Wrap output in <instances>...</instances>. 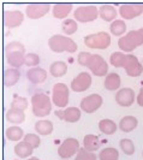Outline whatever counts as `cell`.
<instances>
[{"instance_id": "obj_10", "label": "cell", "mask_w": 143, "mask_h": 160, "mask_svg": "<svg viewBox=\"0 0 143 160\" xmlns=\"http://www.w3.org/2000/svg\"><path fill=\"white\" fill-rule=\"evenodd\" d=\"M102 96L100 94H90L82 99L80 107L82 111L87 113H93L102 106Z\"/></svg>"}, {"instance_id": "obj_42", "label": "cell", "mask_w": 143, "mask_h": 160, "mask_svg": "<svg viewBox=\"0 0 143 160\" xmlns=\"http://www.w3.org/2000/svg\"><path fill=\"white\" fill-rule=\"evenodd\" d=\"M28 160H40L39 158H35V157H32V158H29Z\"/></svg>"}, {"instance_id": "obj_7", "label": "cell", "mask_w": 143, "mask_h": 160, "mask_svg": "<svg viewBox=\"0 0 143 160\" xmlns=\"http://www.w3.org/2000/svg\"><path fill=\"white\" fill-rule=\"evenodd\" d=\"M73 17L76 21L81 23H88L93 22L99 17V8L93 5H86V6H80L77 10H75Z\"/></svg>"}, {"instance_id": "obj_11", "label": "cell", "mask_w": 143, "mask_h": 160, "mask_svg": "<svg viewBox=\"0 0 143 160\" xmlns=\"http://www.w3.org/2000/svg\"><path fill=\"white\" fill-rule=\"evenodd\" d=\"M24 21L23 12L15 10V11H4L2 13V22L4 25L7 28H17Z\"/></svg>"}, {"instance_id": "obj_37", "label": "cell", "mask_w": 143, "mask_h": 160, "mask_svg": "<svg viewBox=\"0 0 143 160\" xmlns=\"http://www.w3.org/2000/svg\"><path fill=\"white\" fill-rule=\"evenodd\" d=\"M11 107H16V108H19V110H27L28 107V101L25 98H22V96L15 95L12 102H11Z\"/></svg>"}, {"instance_id": "obj_25", "label": "cell", "mask_w": 143, "mask_h": 160, "mask_svg": "<svg viewBox=\"0 0 143 160\" xmlns=\"http://www.w3.org/2000/svg\"><path fill=\"white\" fill-rule=\"evenodd\" d=\"M120 76L116 72H111L105 78V88L107 90H117L120 87Z\"/></svg>"}, {"instance_id": "obj_43", "label": "cell", "mask_w": 143, "mask_h": 160, "mask_svg": "<svg viewBox=\"0 0 143 160\" xmlns=\"http://www.w3.org/2000/svg\"><path fill=\"white\" fill-rule=\"evenodd\" d=\"M62 160H67V159H62Z\"/></svg>"}, {"instance_id": "obj_22", "label": "cell", "mask_w": 143, "mask_h": 160, "mask_svg": "<svg viewBox=\"0 0 143 160\" xmlns=\"http://www.w3.org/2000/svg\"><path fill=\"white\" fill-rule=\"evenodd\" d=\"M137 124H138V122H137L136 117H134V116H125L119 122V129L124 132H130L137 127Z\"/></svg>"}, {"instance_id": "obj_21", "label": "cell", "mask_w": 143, "mask_h": 160, "mask_svg": "<svg viewBox=\"0 0 143 160\" xmlns=\"http://www.w3.org/2000/svg\"><path fill=\"white\" fill-rule=\"evenodd\" d=\"M25 119V114L23 110H19L16 107H11L6 112V120L12 124H21Z\"/></svg>"}, {"instance_id": "obj_39", "label": "cell", "mask_w": 143, "mask_h": 160, "mask_svg": "<svg viewBox=\"0 0 143 160\" xmlns=\"http://www.w3.org/2000/svg\"><path fill=\"white\" fill-rule=\"evenodd\" d=\"M40 63V57L36 53H28L25 56V65H28L29 68H34Z\"/></svg>"}, {"instance_id": "obj_34", "label": "cell", "mask_w": 143, "mask_h": 160, "mask_svg": "<svg viewBox=\"0 0 143 160\" xmlns=\"http://www.w3.org/2000/svg\"><path fill=\"white\" fill-rule=\"evenodd\" d=\"M62 29L66 35H72L77 32L78 25H77V22L75 19H65L63 22V25H62Z\"/></svg>"}, {"instance_id": "obj_2", "label": "cell", "mask_w": 143, "mask_h": 160, "mask_svg": "<svg viewBox=\"0 0 143 160\" xmlns=\"http://www.w3.org/2000/svg\"><path fill=\"white\" fill-rule=\"evenodd\" d=\"M48 46L56 53H62V52L73 53L77 51V43L75 41L67 36H63L59 34L53 35L48 40Z\"/></svg>"}, {"instance_id": "obj_1", "label": "cell", "mask_w": 143, "mask_h": 160, "mask_svg": "<svg viewBox=\"0 0 143 160\" xmlns=\"http://www.w3.org/2000/svg\"><path fill=\"white\" fill-rule=\"evenodd\" d=\"M25 47L18 41H13L6 45L5 47V54H6V62L7 64L13 68L18 69L23 64H25Z\"/></svg>"}, {"instance_id": "obj_30", "label": "cell", "mask_w": 143, "mask_h": 160, "mask_svg": "<svg viewBox=\"0 0 143 160\" xmlns=\"http://www.w3.org/2000/svg\"><path fill=\"white\" fill-rule=\"evenodd\" d=\"M5 134H6L7 140H10V141H19L24 135L23 129L19 128V127H17V125H13V127L7 128Z\"/></svg>"}, {"instance_id": "obj_28", "label": "cell", "mask_w": 143, "mask_h": 160, "mask_svg": "<svg viewBox=\"0 0 143 160\" xmlns=\"http://www.w3.org/2000/svg\"><path fill=\"white\" fill-rule=\"evenodd\" d=\"M99 129L105 135H112L117 131V124L112 119H102L99 122Z\"/></svg>"}, {"instance_id": "obj_9", "label": "cell", "mask_w": 143, "mask_h": 160, "mask_svg": "<svg viewBox=\"0 0 143 160\" xmlns=\"http://www.w3.org/2000/svg\"><path fill=\"white\" fill-rule=\"evenodd\" d=\"M87 68L90 69V71L93 72L95 76H99V77L106 76L107 72H108L107 62L103 59L102 56H99V54H93L91 56V59H90Z\"/></svg>"}, {"instance_id": "obj_35", "label": "cell", "mask_w": 143, "mask_h": 160, "mask_svg": "<svg viewBox=\"0 0 143 160\" xmlns=\"http://www.w3.org/2000/svg\"><path fill=\"white\" fill-rule=\"evenodd\" d=\"M120 148H121V151L127 154V155H132L134 153H135V144L134 142L131 141V140H129V138H123V140H120Z\"/></svg>"}, {"instance_id": "obj_29", "label": "cell", "mask_w": 143, "mask_h": 160, "mask_svg": "<svg viewBox=\"0 0 143 160\" xmlns=\"http://www.w3.org/2000/svg\"><path fill=\"white\" fill-rule=\"evenodd\" d=\"M67 71V65L64 62H54L49 66V72L53 77H62Z\"/></svg>"}, {"instance_id": "obj_3", "label": "cell", "mask_w": 143, "mask_h": 160, "mask_svg": "<svg viewBox=\"0 0 143 160\" xmlns=\"http://www.w3.org/2000/svg\"><path fill=\"white\" fill-rule=\"evenodd\" d=\"M141 45H143V28L131 30L118 40V46L124 52H131Z\"/></svg>"}, {"instance_id": "obj_32", "label": "cell", "mask_w": 143, "mask_h": 160, "mask_svg": "<svg viewBox=\"0 0 143 160\" xmlns=\"http://www.w3.org/2000/svg\"><path fill=\"white\" fill-rule=\"evenodd\" d=\"M110 30H111L113 35L120 36V35H123L124 32H126V24L121 19H116L114 22H112L111 27H110Z\"/></svg>"}, {"instance_id": "obj_4", "label": "cell", "mask_w": 143, "mask_h": 160, "mask_svg": "<svg viewBox=\"0 0 143 160\" xmlns=\"http://www.w3.org/2000/svg\"><path fill=\"white\" fill-rule=\"evenodd\" d=\"M32 113L36 117H46L52 111V101L49 96L43 93H37L32 96Z\"/></svg>"}, {"instance_id": "obj_20", "label": "cell", "mask_w": 143, "mask_h": 160, "mask_svg": "<svg viewBox=\"0 0 143 160\" xmlns=\"http://www.w3.org/2000/svg\"><path fill=\"white\" fill-rule=\"evenodd\" d=\"M117 10L112 5H102L99 8V16L102 18L105 22H114L117 18Z\"/></svg>"}, {"instance_id": "obj_13", "label": "cell", "mask_w": 143, "mask_h": 160, "mask_svg": "<svg viewBox=\"0 0 143 160\" xmlns=\"http://www.w3.org/2000/svg\"><path fill=\"white\" fill-rule=\"evenodd\" d=\"M143 12V4H124L119 8L120 16L124 19H134Z\"/></svg>"}, {"instance_id": "obj_40", "label": "cell", "mask_w": 143, "mask_h": 160, "mask_svg": "<svg viewBox=\"0 0 143 160\" xmlns=\"http://www.w3.org/2000/svg\"><path fill=\"white\" fill-rule=\"evenodd\" d=\"M91 56H93V54H90V53H88V52H81L80 54H78V57H77V62H78L81 65H83V66H88L90 59H91Z\"/></svg>"}, {"instance_id": "obj_24", "label": "cell", "mask_w": 143, "mask_h": 160, "mask_svg": "<svg viewBox=\"0 0 143 160\" xmlns=\"http://www.w3.org/2000/svg\"><path fill=\"white\" fill-rule=\"evenodd\" d=\"M35 130L39 135L47 136L49 134H52V131H53V123L46 119L39 120L35 123Z\"/></svg>"}, {"instance_id": "obj_17", "label": "cell", "mask_w": 143, "mask_h": 160, "mask_svg": "<svg viewBox=\"0 0 143 160\" xmlns=\"http://www.w3.org/2000/svg\"><path fill=\"white\" fill-rule=\"evenodd\" d=\"M56 116L59 119H64L67 123H76L81 119V108L78 107H67L65 110L56 111Z\"/></svg>"}, {"instance_id": "obj_6", "label": "cell", "mask_w": 143, "mask_h": 160, "mask_svg": "<svg viewBox=\"0 0 143 160\" xmlns=\"http://www.w3.org/2000/svg\"><path fill=\"white\" fill-rule=\"evenodd\" d=\"M69 95L70 90L65 83H56L52 89V101L53 104L63 108L69 104Z\"/></svg>"}, {"instance_id": "obj_12", "label": "cell", "mask_w": 143, "mask_h": 160, "mask_svg": "<svg viewBox=\"0 0 143 160\" xmlns=\"http://www.w3.org/2000/svg\"><path fill=\"white\" fill-rule=\"evenodd\" d=\"M91 84V76L88 72H81L80 75H77L73 81L71 82V89L73 92H86Z\"/></svg>"}, {"instance_id": "obj_36", "label": "cell", "mask_w": 143, "mask_h": 160, "mask_svg": "<svg viewBox=\"0 0 143 160\" xmlns=\"http://www.w3.org/2000/svg\"><path fill=\"white\" fill-rule=\"evenodd\" d=\"M75 160H96V155L93 152L87 151L86 148H80Z\"/></svg>"}, {"instance_id": "obj_8", "label": "cell", "mask_w": 143, "mask_h": 160, "mask_svg": "<svg viewBox=\"0 0 143 160\" xmlns=\"http://www.w3.org/2000/svg\"><path fill=\"white\" fill-rule=\"evenodd\" d=\"M80 151V142L76 138H66L58 148V155L62 159H69Z\"/></svg>"}, {"instance_id": "obj_5", "label": "cell", "mask_w": 143, "mask_h": 160, "mask_svg": "<svg viewBox=\"0 0 143 160\" xmlns=\"http://www.w3.org/2000/svg\"><path fill=\"white\" fill-rule=\"evenodd\" d=\"M84 43L89 48L95 49H106L111 45V36L106 32H100L96 34H90L84 38Z\"/></svg>"}, {"instance_id": "obj_15", "label": "cell", "mask_w": 143, "mask_h": 160, "mask_svg": "<svg viewBox=\"0 0 143 160\" xmlns=\"http://www.w3.org/2000/svg\"><path fill=\"white\" fill-rule=\"evenodd\" d=\"M49 10H51L49 4H30L27 6L25 13L32 19H39L45 16L46 13H48Z\"/></svg>"}, {"instance_id": "obj_14", "label": "cell", "mask_w": 143, "mask_h": 160, "mask_svg": "<svg viewBox=\"0 0 143 160\" xmlns=\"http://www.w3.org/2000/svg\"><path fill=\"white\" fill-rule=\"evenodd\" d=\"M124 69L130 77H137L143 71L142 64L134 54H126V62L124 64Z\"/></svg>"}, {"instance_id": "obj_23", "label": "cell", "mask_w": 143, "mask_h": 160, "mask_svg": "<svg viewBox=\"0 0 143 160\" xmlns=\"http://www.w3.org/2000/svg\"><path fill=\"white\" fill-rule=\"evenodd\" d=\"M83 144H84V148L89 151V152H95L100 148V138L96 136V135H93V134H89V135H86L84 136V140H83Z\"/></svg>"}, {"instance_id": "obj_26", "label": "cell", "mask_w": 143, "mask_h": 160, "mask_svg": "<svg viewBox=\"0 0 143 160\" xmlns=\"http://www.w3.org/2000/svg\"><path fill=\"white\" fill-rule=\"evenodd\" d=\"M72 5L71 4H56L53 6V16L59 19H64L69 16L71 12Z\"/></svg>"}, {"instance_id": "obj_31", "label": "cell", "mask_w": 143, "mask_h": 160, "mask_svg": "<svg viewBox=\"0 0 143 160\" xmlns=\"http://www.w3.org/2000/svg\"><path fill=\"white\" fill-rule=\"evenodd\" d=\"M100 160H119V153L113 147H107L100 152Z\"/></svg>"}, {"instance_id": "obj_33", "label": "cell", "mask_w": 143, "mask_h": 160, "mask_svg": "<svg viewBox=\"0 0 143 160\" xmlns=\"http://www.w3.org/2000/svg\"><path fill=\"white\" fill-rule=\"evenodd\" d=\"M110 62L114 68H124V64L126 62V54L121 52H114L110 57Z\"/></svg>"}, {"instance_id": "obj_18", "label": "cell", "mask_w": 143, "mask_h": 160, "mask_svg": "<svg viewBox=\"0 0 143 160\" xmlns=\"http://www.w3.org/2000/svg\"><path fill=\"white\" fill-rule=\"evenodd\" d=\"M27 77L34 84H40L47 80V72L42 68H32L27 72Z\"/></svg>"}, {"instance_id": "obj_41", "label": "cell", "mask_w": 143, "mask_h": 160, "mask_svg": "<svg viewBox=\"0 0 143 160\" xmlns=\"http://www.w3.org/2000/svg\"><path fill=\"white\" fill-rule=\"evenodd\" d=\"M137 104L143 107V87H141V90H140L138 96H137Z\"/></svg>"}, {"instance_id": "obj_38", "label": "cell", "mask_w": 143, "mask_h": 160, "mask_svg": "<svg viewBox=\"0 0 143 160\" xmlns=\"http://www.w3.org/2000/svg\"><path fill=\"white\" fill-rule=\"evenodd\" d=\"M24 141H25L27 143L30 144L34 149L37 148V147H40V144H41V138L37 136V135H35V134H27V135L24 136Z\"/></svg>"}, {"instance_id": "obj_27", "label": "cell", "mask_w": 143, "mask_h": 160, "mask_svg": "<svg viewBox=\"0 0 143 160\" xmlns=\"http://www.w3.org/2000/svg\"><path fill=\"white\" fill-rule=\"evenodd\" d=\"M32 151H34V148L29 143H27L25 141L18 142L15 146V154L18 155L19 158H23V159L24 158H28L29 155H32Z\"/></svg>"}, {"instance_id": "obj_19", "label": "cell", "mask_w": 143, "mask_h": 160, "mask_svg": "<svg viewBox=\"0 0 143 160\" xmlns=\"http://www.w3.org/2000/svg\"><path fill=\"white\" fill-rule=\"evenodd\" d=\"M21 77V72L18 69H13V68H8L4 72V77H2V82L5 87H12L13 84H16L18 80Z\"/></svg>"}, {"instance_id": "obj_16", "label": "cell", "mask_w": 143, "mask_h": 160, "mask_svg": "<svg viewBox=\"0 0 143 160\" xmlns=\"http://www.w3.org/2000/svg\"><path fill=\"white\" fill-rule=\"evenodd\" d=\"M116 101L119 106L129 107L135 101V92L131 88H121L116 94Z\"/></svg>"}]
</instances>
